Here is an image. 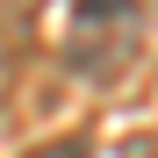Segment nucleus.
<instances>
[{
	"label": "nucleus",
	"mask_w": 158,
	"mask_h": 158,
	"mask_svg": "<svg viewBox=\"0 0 158 158\" xmlns=\"http://www.w3.org/2000/svg\"><path fill=\"white\" fill-rule=\"evenodd\" d=\"M137 0H79V22H129Z\"/></svg>",
	"instance_id": "1"
}]
</instances>
